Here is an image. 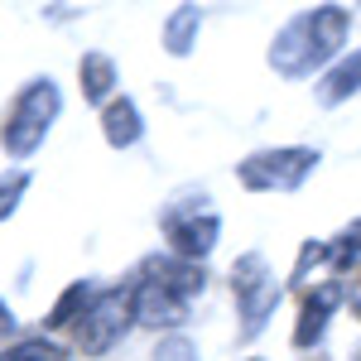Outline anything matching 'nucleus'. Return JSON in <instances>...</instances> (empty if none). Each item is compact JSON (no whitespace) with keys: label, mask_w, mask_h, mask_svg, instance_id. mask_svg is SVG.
<instances>
[{"label":"nucleus","mask_w":361,"mask_h":361,"mask_svg":"<svg viewBox=\"0 0 361 361\" xmlns=\"http://www.w3.org/2000/svg\"><path fill=\"white\" fill-rule=\"evenodd\" d=\"M54 111H58V92L49 82H34L25 97L15 102V111H10L5 130H0L5 149H10V154H29V149L44 140V130H49Z\"/></svg>","instance_id":"obj_3"},{"label":"nucleus","mask_w":361,"mask_h":361,"mask_svg":"<svg viewBox=\"0 0 361 361\" xmlns=\"http://www.w3.org/2000/svg\"><path fill=\"white\" fill-rule=\"evenodd\" d=\"M0 361H68V352L54 347V342H25V347H15V352H5Z\"/></svg>","instance_id":"obj_12"},{"label":"nucleus","mask_w":361,"mask_h":361,"mask_svg":"<svg viewBox=\"0 0 361 361\" xmlns=\"http://www.w3.org/2000/svg\"><path fill=\"white\" fill-rule=\"evenodd\" d=\"M352 299H357V308H361V289H352Z\"/></svg>","instance_id":"obj_16"},{"label":"nucleus","mask_w":361,"mask_h":361,"mask_svg":"<svg viewBox=\"0 0 361 361\" xmlns=\"http://www.w3.org/2000/svg\"><path fill=\"white\" fill-rule=\"evenodd\" d=\"M337 299H342V289L337 284H318L313 294L304 299V313H299V328H294V342L299 347H308V342H318V333L328 328V313L337 308Z\"/></svg>","instance_id":"obj_8"},{"label":"nucleus","mask_w":361,"mask_h":361,"mask_svg":"<svg viewBox=\"0 0 361 361\" xmlns=\"http://www.w3.org/2000/svg\"><path fill=\"white\" fill-rule=\"evenodd\" d=\"M25 183H29V173H10V178H0V212L15 207V197L25 193Z\"/></svg>","instance_id":"obj_13"},{"label":"nucleus","mask_w":361,"mask_h":361,"mask_svg":"<svg viewBox=\"0 0 361 361\" xmlns=\"http://www.w3.org/2000/svg\"><path fill=\"white\" fill-rule=\"evenodd\" d=\"M231 289H236V304H241V313H246V333H255V328L265 323V313L275 308V299H279L275 275L265 270L260 255H246V260L231 270Z\"/></svg>","instance_id":"obj_5"},{"label":"nucleus","mask_w":361,"mask_h":361,"mask_svg":"<svg viewBox=\"0 0 361 361\" xmlns=\"http://www.w3.org/2000/svg\"><path fill=\"white\" fill-rule=\"evenodd\" d=\"M0 333H10V308L0 304Z\"/></svg>","instance_id":"obj_15"},{"label":"nucleus","mask_w":361,"mask_h":361,"mask_svg":"<svg viewBox=\"0 0 361 361\" xmlns=\"http://www.w3.org/2000/svg\"><path fill=\"white\" fill-rule=\"evenodd\" d=\"M106 140L111 145H135L140 140V116L130 102H111L106 106Z\"/></svg>","instance_id":"obj_9"},{"label":"nucleus","mask_w":361,"mask_h":361,"mask_svg":"<svg viewBox=\"0 0 361 361\" xmlns=\"http://www.w3.org/2000/svg\"><path fill=\"white\" fill-rule=\"evenodd\" d=\"M159 361H193V347L188 342H164L159 347Z\"/></svg>","instance_id":"obj_14"},{"label":"nucleus","mask_w":361,"mask_h":361,"mask_svg":"<svg viewBox=\"0 0 361 361\" xmlns=\"http://www.w3.org/2000/svg\"><path fill=\"white\" fill-rule=\"evenodd\" d=\"M130 318H135V294H126V289H106V294H97V299L87 304L82 323H78V342H82V352H106L116 337L130 328Z\"/></svg>","instance_id":"obj_4"},{"label":"nucleus","mask_w":361,"mask_h":361,"mask_svg":"<svg viewBox=\"0 0 361 361\" xmlns=\"http://www.w3.org/2000/svg\"><path fill=\"white\" fill-rule=\"evenodd\" d=\"M313 169V149H275V154H255L241 164L246 188H294Z\"/></svg>","instance_id":"obj_6"},{"label":"nucleus","mask_w":361,"mask_h":361,"mask_svg":"<svg viewBox=\"0 0 361 361\" xmlns=\"http://www.w3.org/2000/svg\"><path fill=\"white\" fill-rule=\"evenodd\" d=\"M169 241H173V250L193 265L197 255H207V250L217 246V217H169Z\"/></svg>","instance_id":"obj_7"},{"label":"nucleus","mask_w":361,"mask_h":361,"mask_svg":"<svg viewBox=\"0 0 361 361\" xmlns=\"http://www.w3.org/2000/svg\"><path fill=\"white\" fill-rule=\"evenodd\" d=\"M202 289V275L188 260H149V270L140 275L135 294V318L159 328V323H178L188 313V299Z\"/></svg>","instance_id":"obj_1"},{"label":"nucleus","mask_w":361,"mask_h":361,"mask_svg":"<svg viewBox=\"0 0 361 361\" xmlns=\"http://www.w3.org/2000/svg\"><path fill=\"white\" fill-rule=\"evenodd\" d=\"M82 82H87V97H106V92H111V82H116L111 58L87 54V58H82Z\"/></svg>","instance_id":"obj_10"},{"label":"nucleus","mask_w":361,"mask_h":361,"mask_svg":"<svg viewBox=\"0 0 361 361\" xmlns=\"http://www.w3.org/2000/svg\"><path fill=\"white\" fill-rule=\"evenodd\" d=\"M342 34H347V10H313V15H299L294 25L279 34L275 68L279 73H308V68H318V63L342 44Z\"/></svg>","instance_id":"obj_2"},{"label":"nucleus","mask_w":361,"mask_h":361,"mask_svg":"<svg viewBox=\"0 0 361 361\" xmlns=\"http://www.w3.org/2000/svg\"><path fill=\"white\" fill-rule=\"evenodd\" d=\"M357 87H361V54L347 58L333 78L323 82V102H342V97H347V92H357Z\"/></svg>","instance_id":"obj_11"}]
</instances>
